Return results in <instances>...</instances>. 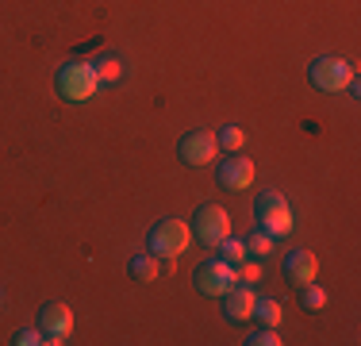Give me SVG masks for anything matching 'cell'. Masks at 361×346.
Returning <instances> with one entry per match:
<instances>
[{
  "label": "cell",
  "mask_w": 361,
  "mask_h": 346,
  "mask_svg": "<svg viewBox=\"0 0 361 346\" xmlns=\"http://www.w3.org/2000/svg\"><path fill=\"white\" fill-rule=\"evenodd\" d=\"M254 215H257V227H262L265 235H273V239H285L288 231L296 227V220H292V208H288V201H285V193H277V189H265V193L257 196Z\"/></svg>",
  "instance_id": "6da1fadb"
},
{
  "label": "cell",
  "mask_w": 361,
  "mask_h": 346,
  "mask_svg": "<svg viewBox=\"0 0 361 346\" xmlns=\"http://www.w3.org/2000/svg\"><path fill=\"white\" fill-rule=\"evenodd\" d=\"M97 89H100V77H97V69H92V62H66L58 69V93H62L66 100H73V104L92 100Z\"/></svg>",
  "instance_id": "7a4b0ae2"
},
{
  "label": "cell",
  "mask_w": 361,
  "mask_h": 346,
  "mask_svg": "<svg viewBox=\"0 0 361 346\" xmlns=\"http://www.w3.org/2000/svg\"><path fill=\"white\" fill-rule=\"evenodd\" d=\"M192 242V227L185 220H161L150 227V254L154 258H177Z\"/></svg>",
  "instance_id": "3957f363"
},
{
  "label": "cell",
  "mask_w": 361,
  "mask_h": 346,
  "mask_svg": "<svg viewBox=\"0 0 361 346\" xmlns=\"http://www.w3.org/2000/svg\"><path fill=\"white\" fill-rule=\"evenodd\" d=\"M307 77H312V85L323 93H342L354 81V66H350L346 58H315L312 69H307Z\"/></svg>",
  "instance_id": "277c9868"
},
{
  "label": "cell",
  "mask_w": 361,
  "mask_h": 346,
  "mask_svg": "<svg viewBox=\"0 0 361 346\" xmlns=\"http://www.w3.org/2000/svg\"><path fill=\"white\" fill-rule=\"evenodd\" d=\"M192 235L200 239L204 246H219V242L231 235V215H227V208L204 204L200 212H196V220H192Z\"/></svg>",
  "instance_id": "5b68a950"
},
{
  "label": "cell",
  "mask_w": 361,
  "mask_h": 346,
  "mask_svg": "<svg viewBox=\"0 0 361 346\" xmlns=\"http://www.w3.org/2000/svg\"><path fill=\"white\" fill-rule=\"evenodd\" d=\"M196 289L204 292V297H223V292L235 289V266L223 262V258H208V262L196 270Z\"/></svg>",
  "instance_id": "8992f818"
},
{
  "label": "cell",
  "mask_w": 361,
  "mask_h": 346,
  "mask_svg": "<svg viewBox=\"0 0 361 346\" xmlns=\"http://www.w3.org/2000/svg\"><path fill=\"white\" fill-rule=\"evenodd\" d=\"M39 331L47 335V342L50 346H62L66 339L73 335V311H70V304H47L39 311Z\"/></svg>",
  "instance_id": "52a82bcc"
},
{
  "label": "cell",
  "mask_w": 361,
  "mask_h": 346,
  "mask_svg": "<svg viewBox=\"0 0 361 346\" xmlns=\"http://www.w3.org/2000/svg\"><path fill=\"white\" fill-rule=\"evenodd\" d=\"M177 150H180V162H185V166H208V162H216L219 143L212 131H188L180 138Z\"/></svg>",
  "instance_id": "ba28073f"
},
{
  "label": "cell",
  "mask_w": 361,
  "mask_h": 346,
  "mask_svg": "<svg viewBox=\"0 0 361 346\" xmlns=\"http://www.w3.org/2000/svg\"><path fill=\"white\" fill-rule=\"evenodd\" d=\"M254 162L250 158H246V154H231V158H223L219 162V185L223 189H235V193H238V189H246V185H254Z\"/></svg>",
  "instance_id": "9c48e42d"
},
{
  "label": "cell",
  "mask_w": 361,
  "mask_h": 346,
  "mask_svg": "<svg viewBox=\"0 0 361 346\" xmlns=\"http://www.w3.org/2000/svg\"><path fill=\"white\" fill-rule=\"evenodd\" d=\"M254 289L250 285H235L231 292H223V311H227L231 323H246V319H254Z\"/></svg>",
  "instance_id": "30bf717a"
},
{
  "label": "cell",
  "mask_w": 361,
  "mask_h": 346,
  "mask_svg": "<svg viewBox=\"0 0 361 346\" xmlns=\"http://www.w3.org/2000/svg\"><path fill=\"white\" fill-rule=\"evenodd\" d=\"M315 273H319V262H315L312 250H292V254L285 258V277H288L292 285L315 281Z\"/></svg>",
  "instance_id": "8fae6325"
},
{
  "label": "cell",
  "mask_w": 361,
  "mask_h": 346,
  "mask_svg": "<svg viewBox=\"0 0 361 346\" xmlns=\"http://www.w3.org/2000/svg\"><path fill=\"white\" fill-rule=\"evenodd\" d=\"M243 242H246V254H250V258H269L273 250H277V239H273V235H265L262 227L250 231V235H246Z\"/></svg>",
  "instance_id": "7c38bea8"
},
{
  "label": "cell",
  "mask_w": 361,
  "mask_h": 346,
  "mask_svg": "<svg viewBox=\"0 0 361 346\" xmlns=\"http://www.w3.org/2000/svg\"><path fill=\"white\" fill-rule=\"evenodd\" d=\"M281 316H285V311H281V300H273V297H257L254 300V319H262L265 327H277Z\"/></svg>",
  "instance_id": "4fadbf2b"
},
{
  "label": "cell",
  "mask_w": 361,
  "mask_h": 346,
  "mask_svg": "<svg viewBox=\"0 0 361 346\" xmlns=\"http://www.w3.org/2000/svg\"><path fill=\"white\" fill-rule=\"evenodd\" d=\"M92 69H97L100 85H104V81H119V77H123V62H119L116 54H100L97 62H92Z\"/></svg>",
  "instance_id": "5bb4252c"
},
{
  "label": "cell",
  "mask_w": 361,
  "mask_h": 346,
  "mask_svg": "<svg viewBox=\"0 0 361 346\" xmlns=\"http://www.w3.org/2000/svg\"><path fill=\"white\" fill-rule=\"evenodd\" d=\"M131 277H135V281H158V258H154V254L131 258Z\"/></svg>",
  "instance_id": "9a60e30c"
},
{
  "label": "cell",
  "mask_w": 361,
  "mask_h": 346,
  "mask_svg": "<svg viewBox=\"0 0 361 346\" xmlns=\"http://www.w3.org/2000/svg\"><path fill=\"white\" fill-rule=\"evenodd\" d=\"M262 281V266H257V258L246 254L243 262H235V285H254Z\"/></svg>",
  "instance_id": "2e32d148"
},
{
  "label": "cell",
  "mask_w": 361,
  "mask_h": 346,
  "mask_svg": "<svg viewBox=\"0 0 361 346\" xmlns=\"http://www.w3.org/2000/svg\"><path fill=\"white\" fill-rule=\"evenodd\" d=\"M300 300H304V308L307 311H319V308H326V289L323 285H315V281H307V285H300Z\"/></svg>",
  "instance_id": "e0dca14e"
},
{
  "label": "cell",
  "mask_w": 361,
  "mask_h": 346,
  "mask_svg": "<svg viewBox=\"0 0 361 346\" xmlns=\"http://www.w3.org/2000/svg\"><path fill=\"white\" fill-rule=\"evenodd\" d=\"M219 258H223V262H231V266L243 262V258H246V242L235 239V235H227V239L219 242Z\"/></svg>",
  "instance_id": "ac0fdd59"
},
{
  "label": "cell",
  "mask_w": 361,
  "mask_h": 346,
  "mask_svg": "<svg viewBox=\"0 0 361 346\" xmlns=\"http://www.w3.org/2000/svg\"><path fill=\"white\" fill-rule=\"evenodd\" d=\"M216 143L223 146V150H231V154H235V150H243V146H246V135H243V127H235V124H231V127H223V131L216 135Z\"/></svg>",
  "instance_id": "d6986e66"
},
{
  "label": "cell",
  "mask_w": 361,
  "mask_h": 346,
  "mask_svg": "<svg viewBox=\"0 0 361 346\" xmlns=\"http://www.w3.org/2000/svg\"><path fill=\"white\" fill-rule=\"evenodd\" d=\"M12 342L16 346H42V342H47V335H42L39 327H20V331L12 335Z\"/></svg>",
  "instance_id": "ffe728a7"
},
{
  "label": "cell",
  "mask_w": 361,
  "mask_h": 346,
  "mask_svg": "<svg viewBox=\"0 0 361 346\" xmlns=\"http://www.w3.org/2000/svg\"><path fill=\"white\" fill-rule=\"evenodd\" d=\"M246 342L250 346H281V335H277V327H262V331H254Z\"/></svg>",
  "instance_id": "44dd1931"
},
{
  "label": "cell",
  "mask_w": 361,
  "mask_h": 346,
  "mask_svg": "<svg viewBox=\"0 0 361 346\" xmlns=\"http://www.w3.org/2000/svg\"><path fill=\"white\" fill-rule=\"evenodd\" d=\"M0 300H4V297H0Z\"/></svg>",
  "instance_id": "7402d4cb"
}]
</instances>
